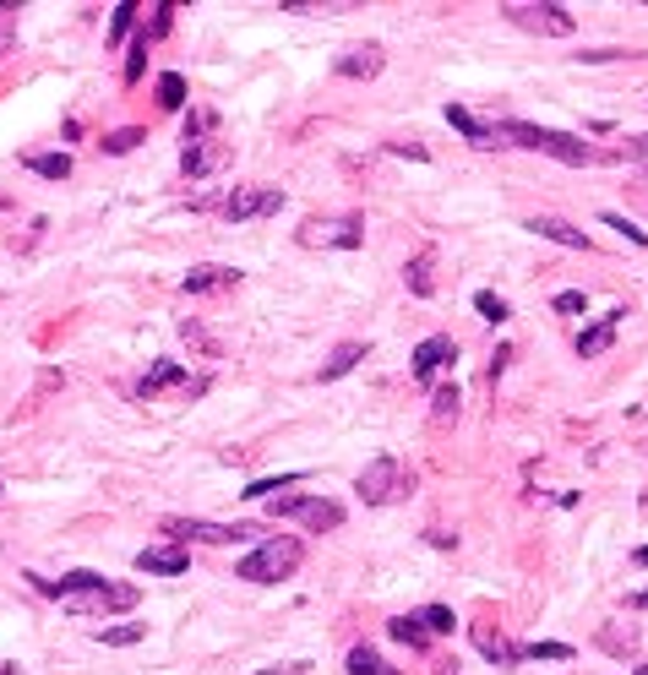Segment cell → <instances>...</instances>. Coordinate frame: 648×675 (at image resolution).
Returning a JSON list of instances; mask_svg holds the SVG:
<instances>
[{
    "label": "cell",
    "mask_w": 648,
    "mask_h": 675,
    "mask_svg": "<svg viewBox=\"0 0 648 675\" xmlns=\"http://www.w3.org/2000/svg\"><path fill=\"white\" fill-rule=\"evenodd\" d=\"M27 583L49 600H60L71 616H104V610H131L136 589L131 583H104L98 572H65V578H38L27 572Z\"/></svg>",
    "instance_id": "6da1fadb"
},
{
    "label": "cell",
    "mask_w": 648,
    "mask_h": 675,
    "mask_svg": "<svg viewBox=\"0 0 648 675\" xmlns=\"http://www.w3.org/2000/svg\"><path fill=\"white\" fill-rule=\"evenodd\" d=\"M496 131H502V142H507V147H529V153H545V158L573 164V169H583V164H600V158H605V153H600V147H589L583 136H567V131H551V125H534V120H502Z\"/></svg>",
    "instance_id": "7a4b0ae2"
},
{
    "label": "cell",
    "mask_w": 648,
    "mask_h": 675,
    "mask_svg": "<svg viewBox=\"0 0 648 675\" xmlns=\"http://www.w3.org/2000/svg\"><path fill=\"white\" fill-rule=\"evenodd\" d=\"M300 561H305V545L294 534H278V540H262L251 556H240L234 578H245V583H284V578H294Z\"/></svg>",
    "instance_id": "3957f363"
},
{
    "label": "cell",
    "mask_w": 648,
    "mask_h": 675,
    "mask_svg": "<svg viewBox=\"0 0 648 675\" xmlns=\"http://www.w3.org/2000/svg\"><path fill=\"white\" fill-rule=\"evenodd\" d=\"M409 491H414V469H409L404 458H393V452L371 458V463L360 469V480H354V496H360L365 507H387V501H398V496H409Z\"/></svg>",
    "instance_id": "277c9868"
},
{
    "label": "cell",
    "mask_w": 648,
    "mask_h": 675,
    "mask_svg": "<svg viewBox=\"0 0 648 675\" xmlns=\"http://www.w3.org/2000/svg\"><path fill=\"white\" fill-rule=\"evenodd\" d=\"M169 392H174L180 403H191V398L207 392V376H191L180 360H153L147 376L136 382V398H142V403H158V398H169Z\"/></svg>",
    "instance_id": "5b68a950"
},
{
    "label": "cell",
    "mask_w": 648,
    "mask_h": 675,
    "mask_svg": "<svg viewBox=\"0 0 648 675\" xmlns=\"http://www.w3.org/2000/svg\"><path fill=\"white\" fill-rule=\"evenodd\" d=\"M300 245H305V251H360V245H365V218H360V213L305 218V223H300Z\"/></svg>",
    "instance_id": "8992f818"
},
{
    "label": "cell",
    "mask_w": 648,
    "mask_h": 675,
    "mask_svg": "<svg viewBox=\"0 0 648 675\" xmlns=\"http://www.w3.org/2000/svg\"><path fill=\"white\" fill-rule=\"evenodd\" d=\"M502 11H507L513 27H523V33H534V38H567V33L578 27V16H573L567 5H556V0H513V5H502Z\"/></svg>",
    "instance_id": "52a82bcc"
},
{
    "label": "cell",
    "mask_w": 648,
    "mask_h": 675,
    "mask_svg": "<svg viewBox=\"0 0 648 675\" xmlns=\"http://www.w3.org/2000/svg\"><path fill=\"white\" fill-rule=\"evenodd\" d=\"M267 512H273V518H294V523H305L311 534L344 529V507H338V501H327V496H273V501H267Z\"/></svg>",
    "instance_id": "ba28073f"
},
{
    "label": "cell",
    "mask_w": 648,
    "mask_h": 675,
    "mask_svg": "<svg viewBox=\"0 0 648 675\" xmlns=\"http://www.w3.org/2000/svg\"><path fill=\"white\" fill-rule=\"evenodd\" d=\"M164 534H169V545H185V540H196V545H240L256 529H245V523H207V518H164Z\"/></svg>",
    "instance_id": "9c48e42d"
},
{
    "label": "cell",
    "mask_w": 648,
    "mask_h": 675,
    "mask_svg": "<svg viewBox=\"0 0 648 675\" xmlns=\"http://www.w3.org/2000/svg\"><path fill=\"white\" fill-rule=\"evenodd\" d=\"M284 207V191L278 185H234L224 202H218V213L229 218V223H251V218H267V213H278Z\"/></svg>",
    "instance_id": "30bf717a"
},
{
    "label": "cell",
    "mask_w": 648,
    "mask_h": 675,
    "mask_svg": "<svg viewBox=\"0 0 648 675\" xmlns=\"http://www.w3.org/2000/svg\"><path fill=\"white\" fill-rule=\"evenodd\" d=\"M453 360H458V343H453L447 333H431V338H420V349H414V365H409V376L431 387V382H436V371H442V365H453Z\"/></svg>",
    "instance_id": "8fae6325"
},
{
    "label": "cell",
    "mask_w": 648,
    "mask_h": 675,
    "mask_svg": "<svg viewBox=\"0 0 648 675\" xmlns=\"http://www.w3.org/2000/svg\"><path fill=\"white\" fill-rule=\"evenodd\" d=\"M382 65H387V49L382 44H354V49H344L333 60V71L349 76V82H371V76H382Z\"/></svg>",
    "instance_id": "7c38bea8"
},
{
    "label": "cell",
    "mask_w": 648,
    "mask_h": 675,
    "mask_svg": "<svg viewBox=\"0 0 648 675\" xmlns=\"http://www.w3.org/2000/svg\"><path fill=\"white\" fill-rule=\"evenodd\" d=\"M622 322H627V305H616V311H605L594 327H583V333H578V360H600V354H611Z\"/></svg>",
    "instance_id": "4fadbf2b"
},
{
    "label": "cell",
    "mask_w": 648,
    "mask_h": 675,
    "mask_svg": "<svg viewBox=\"0 0 648 675\" xmlns=\"http://www.w3.org/2000/svg\"><path fill=\"white\" fill-rule=\"evenodd\" d=\"M224 164H229V142H218V136L185 142V153H180V174H191V180H202V174H213Z\"/></svg>",
    "instance_id": "5bb4252c"
},
{
    "label": "cell",
    "mask_w": 648,
    "mask_h": 675,
    "mask_svg": "<svg viewBox=\"0 0 648 675\" xmlns=\"http://www.w3.org/2000/svg\"><path fill=\"white\" fill-rule=\"evenodd\" d=\"M136 572H147V578H185L191 556L180 545H147V551H136Z\"/></svg>",
    "instance_id": "9a60e30c"
},
{
    "label": "cell",
    "mask_w": 648,
    "mask_h": 675,
    "mask_svg": "<svg viewBox=\"0 0 648 675\" xmlns=\"http://www.w3.org/2000/svg\"><path fill=\"white\" fill-rule=\"evenodd\" d=\"M469 638H474V649L496 665V670H518V660H523V649H513L507 638H502V627H491V621H474L469 627Z\"/></svg>",
    "instance_id": "2e32d148"
},
{
    "label": "cell",
    "mask_w": 648,
    "mask_h": 675,
    "mask_svg": "<svg viewBox=\"0 0 648 675\" xmlns=\"http://www.w3.org/2000/svg\"><path fill=\"white\" fill-rule=\"evenodd\" d=\"M224 289H240V273L218 267V262H202L180 278V294H224Z\"/></svg>",
    "instance_id": "e0dca14e"
},
{
    "label": "cell",
    "mask_w": 648,
    "mask_h": 675,
    "mask_svg": "<svg viewBox=\"0 0 648 675\" xmlns=\"http://www.w3.org/2000/svg\"><path fill=\"white\" fill-rule=\"evenodd\" d=\"M529 229H534L540 240H551V245H567V251H589V234H583V229H573L567 218H551V213H534V218H529Z\"/></svg>",
    "instance_id": "ac0fdd59"
},
{
    "label": "cell",
    "mask_w": 648,
    "mask_h": 675,
    "mask_svg": "<svg viewBox=\"0 0 648 675\" xmlns=\"http://www.w3.org/2000/svg\"><path fill=\"white\" fill-rule=\"evenodd\" d=\"M442 114H447V125H453V131H464L474 147H507V142H502V131H496V125H480V120H474L464 104H447Z\"/></svg>",
    "instance_id": "d6986e66"
},
{
    "label": "cell",
    "mask_w": 648,
    "mask_h": 675,
    "mask_svg": "<svg viewBox=\"0 0 648 675\" xmlns=\"http://www.w3.org/2000/svg\"><path fill=\"white\" fill-rule=\"evenodd\" d=\"M404 283H409V294H420V300H431L436 294V251L425 245L409 267H404Z\"/></svg>",
    "instance_id": "ffe728a7"
},
{
    "label": "cell",
    "mask_w": 648,
    "mask_h": 675,
    "mask_svg": "<svg viewBox=\"0 0 648 675\" xmlns=\"http://www.w3.org/2000/svg\"><path fill=\"white\" fill-rule=\"evenodd\" d=\"M344 670H349V675H398V665H387L371 643H354L349 660H344Z\"/></svg>",
    "instance_id": "44dd1931"
},
{
    "label": "cell",
    "mask_w": 648,
    "mask_h": 675,
    "mask_svg": "<svg viewBox=\"0 0 648 675\" xmlns=\"http://www.w3.org/2000/svg\"><path fill=\"white\" fill-rule=\"evenodd\" d=\"M387 632H393L398 643H409L414 654H425V649H431V627L420 621V610H414V616H398V621H387Z\"/></svg>",
    "instance_id": "7402d4cb"
},
{
    "label": "cell",
    "mask_w": 648,
    "mask_h": 675,
    "mask_svg": "<svg viewBox=\"0 0 648 675\" xmlns=\"http://www.w3.org/2000/svg\"><path fill=\"white\" fill-rule=\"evenodd\" d=\"M22 169H33L44 180H65L71 174V153H22Z\"/></svg>",
    "instance_id": "603a6c76"
},
{
    "label": "cell",
    "mask_w": 648,
    "mask_h": 675,
    "mask_svg": "<svg viewBox=\"0 0 648 675\" xmlns=\"http://www.w3.org/2000/svg\"><path fill=\"white\" fill-rule=\"evenodd\" d=\"M360 360H365V343H338V349H333V360L322 365V382H338V376H349Z\"/></svg>",
    "instance_id": "cb8c5ba5"
},
{
    "label": "cell",
    "mask_w": 648,
    "mask_h": 675,
    "mask_svg": "<svg viewBox=\"0 0 648 675\" xmlns=\"http://www.w3.org/2000/svg\"><path fill=\"white\" fill-rule=\"evenodd\" d=\"M104 649H131V643H142L147 638V621H125V627H104V632H93Z\"/></svg>",
    "instance_id": "d4e9b609"
},
{
    "label": "cell",
    "mask_w": 648,
    "mask_h": 675,
    "mask_svg": "<svg viewBox=\"0 0 648 675\" xmlns=\"http://www.w3.org/2000/svg\"><path fill=\"white\" fill-rule=\"evenodd\" d=\"M158 104L164 109H185V76L180 71H164L158 76Z\"/></svg>",
    "instance_id": "484cf974"
},
{
    "label": "cell",
    "mask_w": 648,
    "mask_h": 675,
    "mask_svg": "<svg viewBox=\"0 0 648 675\" xmlns=\"http://www.w3.org/2000/svg\"><path fill=\"white\" fill-rule=\"evenodd\" d=\"M600 643L611 654H633L638 649V627H600Z\"/></svg>",
    "instance_id": "4316f807"
},
{
    "label": "cell",
    "mask_w": 648,
    "mask_h": 675,
    "mask_svg": "<svg viewBox=\"0 0 648 675\" xmlns=\"http://www.w3.org/2000/svg\"><path fill=\"white\" fill-rule=\"evenodd\" d=\"M169 22H174V5H169V0H158V5H153V16L142 22V38H147V44H153V38H164V33H169Z\"/></svg>",
    "instance_id": "83f0119b"
},
{
    "label": "cell",
    "mask_w": 648,
    "mask_h": 675,
    "mask_svg": "<svg viewBox=\"0 0 648 675\" xmlns=\"http://www.w3.org/2000/svg\"><path fill=\"white\" fill-rule=\"evenodd\" d=\"M458 403H464V398H458V387H453V382L431 392V414H436V420H458Z\"/></svg>",
    "instance_id": "f1b7e54d"
},
{
    "label": "cell",
    "mask_w": 648,
    "mask_h": 675,
    "mask_svg": "<svg viewBox=\"0 0 648 675\" xmlns=\"http://www.w3.org/2000/svg\"><path fill=\"white\" fill-rule=\"evenodd\" d=\"M294 480H305V474L294 469V474H278V480H251L240 496H245V501H262V496H273V491H284V485H294Z\"/></svg>",
    "instance_id": "f546056e"
},
{
    "label": "cell",
    "mask_w": 648,
    "mask_h": 675,
    "mask_svg": "<svg viewBox=\"0 0 648 675\" xmlns=\"http://www.w3.org/2000/svg\"><path fill=\"white\" fill-rule=\"evenodd\" d=\"M474 311H480L485 322H507V300H502V294H491V289H480V294H474Z\"/></svg>",
    "instance_id": "4dcf8cb0"
},
{
    "label": "cell",
    "mask_w": 648,
    "mask_h": 675,
    "mask_svg": "<svg viewBox=\"0 0 648 675\" xmlns=\"http://www.w3.org/2000/svg\"><path fill=\"white\" fill-rule=\"evenodd\" d=\"M420 621L431 627V638H447V632H453V610H447V605H425Z\"/></svg>",
    "instance_id": "1f68e13d"
},
{
    "label": "cell",
    "mask_w": 648,
    "mask_h": 675,
    "mask_svg": "<svg viewBox=\"0 0 648 675\" xmlns=\"http://www.w3.org/2000/svg\"><path fill=\"white\" fill-rule=\"evenodd\" d=\"M136 11H142V5H131V0H125V5H115V22H109V44H120V38L131 33V22H136Z\"/></svg>",
    "instance_id": "d6a6232c"
},
{
    "label": "cell",
    "mask_w": 648,
    "mask_h": 675,
    "mask_svg": "<svg viewBox=\"0 0 648 675\" xmlns=\"http://www.w3.org/2000/svg\"><path fill=\"white\" fill-rule=\"evenodd\" d=\"M136 142H142V131H136V125H125V131H109V136H104V153H131Z\"/></svg>",
    "instance_id": "836d02e7"
},
{
    "label": "cell",
    "mask_w": 648,
    "mask_h": 675,
    "mask_svg": "<svg viewBox=\"0 0 648 675\" xmlns=\"http://www.w3.org/2000/svg\"><path fill=\"white\" fill-rule=\"evenodd\" d=\"M523 660H573V643H529Z\"/></svg>",
    "instance_id": "e575fe53"
},
{
    "label": "cell",
    "mask_w": 648,
    "mask_h": 675,
    "mask_svg": "<svg viewBox=\"0 0 648 675\" xmlns=\"http://www.w3.org/2000/svg\"><path fill=\"white\" fill-rule=\"evenodd\" d=\"M583 305H589V294H583V289H562V294H556V311H562V316H578Z\"/></svg>",
    "instance_id": "d590c367"
},
{
    "label": "cell",
    "mask_w": 648,
    "mask_h": 675,
    "mask_svg": "<svg viewBox=\"0 0 648 675\" xmlns=\"http://www.w3.org/2000/svg\"><path fill=\"white\" fill-rule=\"evenodd\" d=\"M142 65H147V38L136 33V49H131V60H125V82H136V76H142Z\"/></svg>",
    "instance_id": "8d00e7d4"
},
{
    "label": "cell",
    "mask_w": 648,
    "mask_h": 675,
    "mask_svg": "<svg viewBox=\"0 0 648 675\" xmlns=\"http://www.w3.org/2000/svg\"><path fill=\"white\" fill-rule=\"evenodd\" d=\"M622 158H633L638 169H648V136H627L622 142Z\"/></svg>",
    "instance_id": "74e56055"
},
{
    "label": "cell",
    "mask_w": 648,
    "mask_h": 675,
    "mask_svg": "<svg viewBox=\"0 0 648 675\" xmlns=\"http://www.w3.org/2000/svg\"><path fill=\"white\" fill-rule=\"evenodd\" d=\"M605 223H611V229H622V234H627L633 245H648V229H633V223H627L622 213H605Z\"/></svg>",
    "instance_id": "f35d334b"
},
{
    "label": "cell",
    "mask_w": 648,
    "mask_h": 675,
    "mask_svg": "<svg viewBox=\"0 0 648 675\" xmlns=\"http://www.w3.org/2000/svg\"><path fill=\"white\" fill-rule=\"evenodd\" d=\"M180 333H185V338H191V343H196L202 354H218V343H213V338H207V333H202L196 322H180Z\"/></svg>",
    "instance_id": "ab89813d"
},
{
    "label": "cell",
    "mask_w": 648,
    "mask_h": 675,
    "mask_svg": "<svg viewBox=\"0 0 648 675\" xmlns=\"http://www.w3.org/2000/svg\"><path fill=\"white\" fill-rule=\"evenodd\" d=\"M425 540H431L436 551H453V545H458V534H447V529H425Z\"/></svg>",
    "instance_id": "60d3db41"
},
{
    "label": "cell",
    "mask_w": 648,
    "mask_h": 675,
    "mask_svg": "<svg viewBox=\"0 0 648 675\" xmlns=\"http://www.w3.org/2000/svg\"><path fill=\"white\" fill-rule=\"evenodd\" d=\"M256 675H311V665L294 660V665H273V670H256Z\"/></svg>",
    "instance_id": "b9f144b4"
},
{
    "label": "cell",
    "mask_w": 648,
    "mask_h": 675,
    "mask_svg": "<svg viewBox=\"0 0 648 675\" xmlns=\"http://www.w3.org/2000/svg\"><path fill=\"white\" fill-rule=\"evenodd\" d=\"M387 147H393V153H409V158H425V147H420V142H387Z\"/></svg>",
    "instance_id": "7bdbcfd3"
},
{
    "label": "cell",
    "mask_w": 648,
    "mask_h": 675,
    "mask_svg": "<svg viewBox=\"0 0 648 675\" xmlns=\"http://www.w3.org/2000/svg\"><path fill=\"white\" fill-rule=\"evenodd\" d=\"M507 360H513V349H496V360H491V382H496V376L507 371Z\"/></svg>",
    "instance_id": "ee69618b"
},
{
    "label": "cell",
    "mask_w": 648,
    "mask_h": 675,
    "mask_svg": "<svg viewBox=\"0 0 648 675\" xmlns=\"http://www.w3.org/2000/svg\"><path fill=\"white\" fill-rule=\"evenodd\" d=\"M633 605H638V610H648V589H638V594H633Z\"/></svg>",
    "instance_id": "f6af8a7d"
},
{
    "label": "cell",
    "mask_w": 648,
    "mask_h": 675,
    "mask_svg": "<svg viewBox=\"0 0 648 675\" xmlns=\"http://www.w3.org/2000/svg\"><path fill=\"white\" fill-rule=\"evenodd\" d=\"M0 675H22V665H11V660H0Z\"/></svg>",
    "instance_id": "bcb514c9"
},
{
    "label": "cell",
    "mask_w": 648,
    "mask_h": 675,
    "mask_svg": "<svg viewBox=\"0 0 648 675\" xmlns=\"http://www.w3.org/2000/svg\"><path fill=\"white\" fill-rule=\"evenodd\" d=\"M436 675H458V665H453V660H442V670Z\"/></svg>",
    "instance_id": "7dc6e473"
},
{
    "label": "cell",
    "mask_w": 648,
    "mask_h": 675,
    "mask_svg": "<svg viewBox=\"0 0 648 675\" xmlns=\"http://www.w3.org/2000/svg\"><path fill=\"white\" fill-rule=\"evenodd\" d=\"M633 561H638V567H648V545H643V551H638V556H633Z\"/></svg>",
    "instance_id": "c3c4849f"
},
{
    "label": "cell",
    "mask_w": 648,
    "mask_h": 675,
    "mask_svg": "<svg viewBox=\"0 0 648 675\" xmlns=\"http://www.w3.org/2000/svg\"><path fill=\"white\" fill-rule=\"evenodd\" d=\"M633 675H648V665H638V670H633Z\"/></svg>",
    "instance_id": "681fc988"
},
{
    "label": "cell",
    "mask_w": 648,
    "mask_h": 675,
    "mask_svg": "<svg viewBox=\"0 0 648 675\" xmlns=\"http://www.w3.org/2000/svg\"><path fill=\"white\" fill-rule=\"evenodd\" d=\"M643 452H648V442H643Z\"/></svg>",
    "instance_id": "f907efd6"
}]
</instances>
